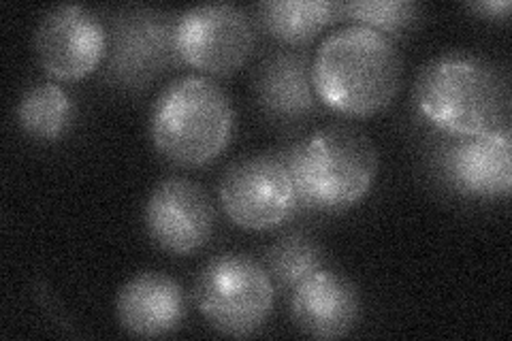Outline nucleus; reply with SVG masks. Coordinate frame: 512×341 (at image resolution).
Returning a JSON list of instances; mask_svg holds the SVG:
<instances>
[{
    "label": "nucleus",
    "mask_w": 512,
    "mask_h": 341,
    "mask_svg": "<svg viewBox=\"0 0 512 341\" xmlns=\"http://www.w3.org/2000/svg\"><path fill=\"white\" fill-rule=\"evenodd\" d=\"M186 299L171 275L143 271L133 275L116 297L120 327L135 337H165L182 324Z\"/></svg>",
    "instance_id": "nucleus-14"
},
{
    "label": "nucleus",
    "mask_w": 512,
    "mask_h": 341,
    "mask_svg": "<svg viewBox=\"0 0 512 341\" xmlns=\"http://www.w3.org/2000/svg\"><path fill=\"white\" fill-rule=\"evenodd\" d=\"M414 105L436 131L493 135L512 131L510 73L474 52H444L427 60L414 79Z\"/></svg>",
    "instance_id": "nucleus-1"
},
{
    "label": "nucleus",
    "mask_w": 512,
    "mask_h": 341,
    "mask_svg": "<svg viewBox=\"0 0 512 341\" xmlns=\"http://www.w3.org/2000/svg\"><path fill=\"white\" fill-rule=\"evenodd\" d=\"M180 11L146 5H128L109 11L107 54L101 79L120 92H143L158 77L180 69L178 50Z\"/></svg>",
    "instance_id": "nucleus-5"
},
{
    "label": "nucleus",
    "mask_w": 512,
    "mask_h": 341,
    "mask_svg": "<svg viewBox=\"0 0 512 341\" xmlns=\"http://www.w3.org/2000/svg\"><path fill=\"white\" fill-rule=\"evenodd\" d=\"M75 120L73 96L54 81L30 86L18 103V124L35 141L52 143L64 137Z\"/></svg>",
    "instance_id": "nucleus-16"
},
{
    "label": "nucleus",
    "mask_w": 512,
    "mask_h": 341,
    "mask_svg": "<svg viewBox=\"0 0 512 341\" xmlns=\"http://www.w3.org/2000/svg\"><path fill=\"white\" fill-rule=\"evenodd\" d=\"M218 199L227 218L246 231H274L299 214L293 173L280 150L231 162L220 177Z\"/></svg>",
    "instance_id": "nucleus-8"
},
{
    "label": "nucleus",
    "mask_w": 512,
    "mask_h": 341,
    "mask_svg": "<svg viewBox=\"0 0 512 341\" xmlns=\"http://www.w3.org/2000/svg\"><path fill=\"white\" fill-rule=\"evenodd\" d=\"M291 318L308 337H346L361 318V292L344 273L320 267L293 288Z\"/></svg>",
    "instance_id": "nucleus-13"
},
{
    "label": "nucleus",
    "mask_w": 512,
    "mask_h": 341,
    "mask_svg": "<svg viewBox=\"0 0 512 341\" xmlns=\"http://www.w3.org/2000/svg\"><path fill=\"white\" fill-rule=\"evenodd\" d=\"M423 7L412 0H350L338 3V20L374 28L387 37H402L421 20Z\"/></svg>",
    "instance_id": "nucleus-18"
},
{
    "label": "nucleus",
    "mask_w": 512,
    "mask_h": 341,
    "mask_svg": "<svg viewBox=\"0 0 512 341\" xmlns=\"http://www.w3.org/2000/svg\"><path fill=\"white\" fill-rule=\"evenodd\" d=\"M263 267L276 290L293 292L308 275L325 267V252L308 231H288L265 250Z\"/></svg>",
    "instance_id": "nucleus-17"
},
{
    "label": "nucleus",
    "mask_w": 512,
    "mask_h": 341,
    "mask_svg": "<svg viewBox=\"0 0 512 341\" xmlns=\"http://www.w3.org/2000/svg\"><path fill=\"white\" fill-rule=\"evenodd\" d=\"M256 47V24L248 11L229 3H207L180 11L178 50L188 67L224 77L239 71Z\"/></svg>",
    "instance_id": "nucleus-9"
},
{
    "label": "nucleus",
    "mask_w": 512,
    "mask_h": 341,
    "mask_svg": "<svg viewBox=\"0 0 512 341\" xmlns=\"http://www.w3.org/2000/svg\"><path fill=\"white\" fill-rule=\"evenodd\" d=\"M143 222L160 250L188 256L210 243L216 229V207L201 184L171 175L150 192Z\"/></svg>",
    "instance_id": "nucleus-11"
},
{
    "label": "nucleus",
    "mask_w": 512,
    "mask_h": 341,
    "mask_svg": "<svg viewBox=\"0 0 512 341\" xmlns=\"http://www.w3.org/2000/svg\"><path fill=\"white\" fill-rule=\"evenodd\" d=\"M252 103L276 131L293 133L318 116L320 103L312 84V58L303 50L267 52L250 77Z\"/></svg>",
    "instance_id": "nucleus-10"
},
{
    "label": "nucleus",
    "mask_w": 512,
    "mask_h": 341,
    "mask_svg": "<svg viewBox=\"0 0 512 341\" xmlns=\"http://www.w3.org/2000/svg\"><path fill=\"white\" fill-rule=\"evenodd\" d=\"M231 96L207 75H182L160 90L150 109V139L173 165L203 167L231 141Z\"/></svg>",
    "instance_id": "nucleus-4"
},
{
    "label": "nucleus",
    "mask_w": 512,
    "mask_h": 341,
    "mask_svg": "<svg viewBox=\"0 0 512 341\" xmlns=\"http://www.w3.org/2000/svg\"><path fill=\"white\" fill-rule=\"evenodd\" d=\"M293 173L299 211L338 214L357 205L378 175V150L355 124H327L280 148Z\"/></svg>",
    "instance_id": "nucleus-3"
},
{
    "label": "nucleus",
    "mask_w": 512,
    "mask_h": 341,
    "mask_svg": "<svg viewBox=\"0 0 512 341\" xmlns=\"http://www.w3.org/2000/svg\"><path fill=\"white\" fill-rule=\"evenodd\" d=\"M35 52L41 69L58 81L90 75L107 54V28L99 13L82 5L47 9L35 28Z\"/></svg>",
    "instance_id": "nucleus-12"
},
{
    "label": "nucleus",
    "mask_w": 512,
    "mask_h": 341,
    "mask_svg": "<svg viewBox=\"0 0 512 341\" xmlns=\"http://www.w3.org/2000/svg\"><path fill=\"white\" fill-rule=\"evenodd\" d=\"M312 84L329 109L365 118L387 109L404 86V58L382 32L348 24L331 32L312 58Z\"/></svg>",
    "instance_id": "nucleus-2"
},
{
    "label": "nucleus",
    "mask_w": 512,
    "mask_h": 341,
    "mask_svg": "<svg viewBox=\"0 0 512 341\" xmlns=\"http://www.w3.org/2000/svg\"><path fill=\"white\" fill-rule=\"evenodd\" d=\"M256 26L269 39L288 47L308 45L331 22H338V3L327 0H265L254 7Z\"/></svg>",
    "instance_id": "nucleus-15"
},
{
    "label": "nucleus",
    "mask_w": 512,
    "mask_h": 341,
    "mask_svg": "<svg viewBox=\"0 0 512 341\" xmlns=\"http://www.w3.org/2000/svg\"><path fill=\"white\" fill-rule=\"evenodd\" d=\"M203 320L227 337H248L267 322L276 286L263 263L248 254L224 252L207 261L192 286Z\"/></svg>",
    "instance_id": "nucleus-6"
},
{
    "label": "nucleus",
    "mask_w": 512,
    "mask_h": 341,
    "mask_svg": "<svg viewBox=\"0 0 512 341\" xmlns=\"http://www.w3.org/2000/svg\"><path fill=\"white\" fill-rule=\"evenodd\" d=\"M427 171L457 199L500 201L512 190V131L451 135L436 131L425 154Z\"/></svg>",
    "instance_id": "nucleus-7"
},
{
    "label": "nucleus",
    "mask_w": 512,
    "mask_h": 341,
    "mask_svg": "<svg viewBox=\"0 0 512 341\" xmlns=\"http://www.w3.org/2000/svg\"><path fill=\"white\" fill-rule=\"evenodd\" d=\"M468 9L480 18H506L510 13V3L508 0H485V3H470Z\"/></svg>",
    "instance_id": "nucleus-19"
}]
</instances>
